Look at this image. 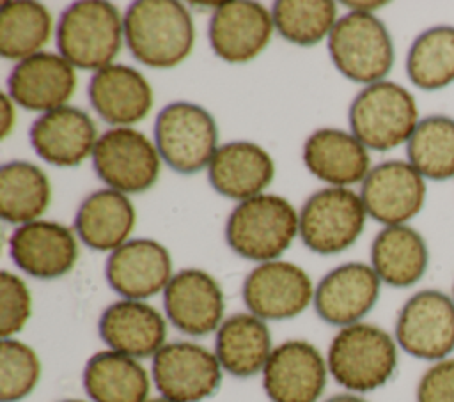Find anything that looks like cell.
I'll list each match as a JSON object with an SVG mask.
<instances>
[{
	"label": "cell",
	"instance_id": "1",
	"mask_svg": "<svg viewBox=\"0 0 454 402\" xmlns=\"http://www.w3.org/2000/svg\"><path fill=\"white\" fill-rule=\"evenodd\" d=\"M124 41L144 66L170 69L192 51L195 27L190 11L176 0H138L124 14Z\"/></svg>",
	"mask_w": 454,
	"mask_h": 402
},
{
	"label": "cell",
	"instance_id": "2",
	"mask_svg": "<svg viewBox=\"0 0 454 402\" xmlns=\"http://www.w3.org/2000/svg\"><path fill=\"white\" fill-rule=\"evenodd\" d=\"M326 365L337 384L353 393L385 386L397 368V342L380 326L356 322L333 336Z\"/></svg>",
	"mask_w": 454,
	"mask_h": 402
},
{
	"label": "cell",
	"instance_id": "3",
	"mask_svg": "<svg viewBox=\"0 0 454 402\" xmlns=\"http://www.w3.org/2000/svg\"><path fill=\"white\" fill-rule=\"evenodd\" d=\"M300 214L289 200L261 193L239 202L225 223L229 248L248 260L270 262L291 246L298 234Z\"/></svg>",
	"mask_w": 454,
	"mask_h": 402
},
{
	"label": "cell",
	"instance_id": "4",
	"mask_svg": "<svg viewBox=\"0 0 454 402\" xmlns=\"http://www.w3.org/2000/svg\"><path fill=\"white\" fill-rule=\"evenodd\" d=\"M124 39V18L103 0H82L64 9L57 23V48L73 67L99 71L117 57Z\"/></svg>",
	"mask_w": 454,
	"mask_h": 402
},
{
	"label": "cell",
	"instance_id": "5",
	"mask_svg": "<svg viewBox=\"0 0 454 402\" xmlns=\"http://www.w3.org/2000/svg\"><path fill=\"white\" fill-rule=\"evenodd\" d=\"M351 133L371 151L387 152L408 143L419 124L417 101L395 81L365 85L349 106Z\"/></svg>",
	"mask_w": 454,
	"mask_h": 402
},
{
	"label": "cell",
	"instance_id": "6",
	"mask_svg": "<svg viewBox=\"0 0 454 402\" xmlns=\"http://www.w3.org/2000/svg\"><path fill=\"white\" fill-rule=\"evenodd\" d=\"M328 51L337 71L355 83L383 81L394 66V43L374 14L348 12L328 35Z\"/></svg>",
	"mask_w": 454,
	"mask_h": 402
},
{
	"label": "cell",
	"instance_id": "7",
	"mask_svg": "<svg viewBox=\"0 0 454 402\" xmlns=\"http://www.w3.org/2000/svg\"><path fill=\"white\" fill-rule=\"evenodd\" d=\"M154 143L161 159L177 174L207 168L220 147L215 117L195 103H170L156 117Z\"/></svg>",
	"mask_w": 454,
	"mask_h": 402
},
{
	"label": "cell",
	"instance_id": "8",
	"mask_svg": "<svg viewBox=\"0 0 454 402\" xmlns=\"http://www.w3.org/2000/svg\"><path fill=\"white\" fill-rule=\"evenodd\" d=\"M365 207L349 188H323L300 209L298 234L303 244L319 255H333L356 243L365 227Z\"/></svg>",
	"mask_w": 454,
	"mask_h": 402
},
{
	"label": "cell",
	"instance_id": "9",
	"mask_svg": "<svg viewBox=\"0 0 454 402\" xmlns=\"http://www.w3.org/2000/svg\"><path fill=\"white\" fill-rule=\"evenodd\" d=\"M92 165L98 177L121 193H144L160 175L161 156L142 131L112 128L94 147Z\"/></svg>",
	"mask_w": 454,
	"mask_h": 402
},
{
	"label": "cell",
	"instance_id": "10",
	"mask_svg": "<svg viewBox=\"0 0 454 402\" xmlns=\"http://www.w3.org/2000/svg\"><path fill=\"white\" fill-rule=\"evenodd\" d=\"M395 342L413 358L440 361L454 351V299L442 290L424 289L401 306Z\"/></svg>",
	"mask_w": 454,
	"mask_h": 402
},
{
	"label": "cell",
	"instance_id": "11",
	"mask_svg": "<svg viewBox=\"0 0 454 402\" xmlns=\"http://www.w3.org/2000/svg\"><path fill=\"white\" fill-rule=\"evenodd\" d=\"M153 381L161 397L174 402H200L222 383L215 352L193 342L165 344L153 356Z\"/></svg>",
	"mask_w": 454,
	"mask_h": 402
},
{
	"label": "cell",
	"instance_id": "12",
	"mask_svg": "<svg viewBox=\"0 0 454 402\" xmlns=\"http://www.w3.org/2000/svg\"><path fill=\"white\" fill-rule=\"evenodd\" d=\"M310 276L296 264L270 260L255 266L243 282V301L262 321H286L300 315L314 301Z\"/></svg>",
	"mask_w": 454,
	"mask_h": 402
},
{
	"label": "cell",
	"instance_id": "13",
	"mask_svg": "<svg viewBox=\"0 0 454 402\" xmlns=\"http://www.w3.org/2000/svg\"><path fill=\"white\" fill-rule=\"evenodd\" d=\"M328 374L326 359L316 345L287 340L273 347L262 368V388L271 402H317Z\"/></svg>",
	"mask_w": 454,
	"mask_h": 402
},
{
	"label": "cell",
	"instance_id": "14",
	"mask_svg": "<svg viewBox=\"0 0 454 402\" xmlns=\"http://www.w3.org/2000/svg\"><path fill=\"white\" fill-rule=\"evenodd\" d=\"M360 198L374 221L385 227L404 225L420 213L426 182L408 161L390 159L369 170L362 181Z\"/></svg>",
	"mask_w": 454,
	"mask_h": 402
},
{
	"label": "cell",
	"instance_id": "15",
	"mask_svg": "<svg viewBox=\"0 0 454 402\" xmlns=\"http://www.w3.org/2000/svg\"><path fill=\"white\" fill-rule=\"evenodd\" d=\"M273 30L271 11L259 2L236 0L215 7L207 35L216 57L229 64H245L268 46Z\"/></svg>",
	"mask_w": 454,
	"mask_h": 402
},
{
	"label": "cell",
	"instance_id": "16",
	"mask_svg": "<svg viewBox=\"0 0 454 402\" xmlns=\"http://www.w3.org/2000/svg\"><path fill=\"white\" fill-rule=\"evenodd\" d=\"M165 315L174 328L190 336H204L223 322V292L202 269H181L163 290Z\"/></svg>",
	"mask_w": 454,
	"mask_h": 402
},
{
	"label": "cell",
	"instance_id": "17",
	"mask_svg": "<svg viewBox=\"0 0 454 402\" xmlns=\"http://www.w3.org/2000/svg\"><path fill=\"white\" fill-rule=\"evenodd\" d=\"M105 274L108 285L122 299L144 301L167 289L174 276L172 257L154 239H129L110 253Z\"/></svg>",
	"mask_w": 454,
	"mask_h": 402
},
{
	"label": "cell",
	"instance_id": "18",
	"mask_svg": "<svg viewBox=\"0 0 454 402\" xmlns=\"http://www.w3.org/2000/svg\"><path fill=\"white\" fill-rule=\"evenodd\" d=\"M9 251L12 262L28 276L55 280L73 269L78 259V243L69 227L35 220L12 232Z\"/></svg>",
	"mask_w": 454,
	"mask_h": 402
},
{
	"label": "cell",
	"instance_id": "19",
	"mask_svg": "<svg viewBox=\"0 0 454 402\" xmlns=\"http://www.w3.org/2000/svg\"><path fill=\"white\" fill-rule=\"evenodd\" d=\"M381 280L369 264L346 262L326 273L314 290L316 313L328 324L360 322L380 298Z\"/></svg>",
	"mask_w": 454,
	"mask_h": 402
},
{
	"label": "cell",
	"instance_id": "20",
	"mask_svg": "<svg viewBox=\"0 0 454 402\" xmlns=\"http://www.w3.org/2000/svg\"><path fill=\"white\" fill-rule=\"evenodd\" d=\"M7 89L21 108L46 113L66 106L71 99L76 90V73L62 55L41 51L12 67Z\"/></svg>",
	"mask_w": 454,
	"mask_h": 402
},
{
	"label": "cell",
	"instance_id": "21",
	"mask_svg": "<svg viewBox=\"0 0 454 402\" xmlns=\"http://www.w3.org/2000/svg\"><path fill=\"white\" fill-rule=\"evenodd\" d=\"M28 136L43 161L62 168L78 166L92 156L99 138L90 115L69 104L39 115Z\"/></svg>",
	"mask_w": 454,
	"mask_h": 402
},
{
	"label": "cell",
	"instance_id": "22",
	"mask_svg": "<svg viewBox=\"0 0 454 402\" xmlns=\"http://www.w3.org/2000/svg\"><path fill=\"white\" fill-rule=\"evenodd\" d=\"M89 101L105 122L115 128H129L151 112L153 89L135 67L110 64L92 74Z\"/></svg>",
	"mask_w": 454,
	"mask_h": 402
},
{
	"label": "cell",
	"instance_id": "23",
	"mask_svg": "<svg viewBox=\"0 0 454 402\" xmlns=\"http://www.w3.org/2000/svg\"><path fill=\"white\" fill-rule=\"evenodd\" d=\"M99 336L108 349L135 359L154 356L167 336L163 315L145 301L121 299L99 317Z\"/></svg>",
	"mask_w": 454,
	"mask_h": 402
},
{
	"label": "cell",
	"instance_id": "24",
	"mask_svg": "<svg viewBox=\"0 0 454 402\" xmlns=\"http://www.w3.org/2000/svg\"><path fill=\"white\" fill-rule=\"evenodd\" d=\"M273 175L271 156L261 145L247 140L220 145L207 165L213 189L239 202L261 195L273 181Z\"/></svg>",
	"mask_w": 454,
	"mask_h": 402
},
{
	"label": "cell",
	"instance_id": "25",
	"mask_svg": "<svg viewBox=\"0 0 454 402\" xmlns=\"http://www.w3.org/2000/svg\"><path fill=\"white\" fill-rule=\"evenodd\" d=\"M303 163L314 177L335 188L362 182L371 170L367 147L353 133L335 128H321L305 140Z\"/></svg>",
	"mask_w": 454,
	"mask_h": 402
},
{
	"label": "cell",
	"instance_id": "26",
	"mask_svg": "<svg viewBox=\"0 0 454 402\" xmlns=\"http://www.w3.org/2000/svg\"><path fill=\"white\" fill-rule=\"evenodd\" d=\"M135 220V207L128 195L103 188L92 191L80 204L74 216V232L90 250L112 253L129 241Z\"/></svg>",
	"mask_w": 454,
	"mask_h": 402
},
{
	"label": "cell",
	"instance_id": "27",
	"mask_svg": "<svg viewBox=\"0 0 454 402\" xmlns=\"http://www.w3.org/2000/svg\"><path fill=\"white\" fill-rule=\"evenodd\" d=\"M273 351L266 321L254 313H234L216 329L215 354L222 368L234 377L262 372Z\"/></svg>",
	"mask_w": 454,
	"mask_h": 402
},
{
	"label": "cell",
	"instance_id": "28",
	"mask_svg": "<svg viewBox=\"0 0 454 402\" xmlns=\"http://www.w3.org/2000/svg\"><path fill=\"white\" fill-rule=\"evenodd\" d=\"M427 262L429 251L424 237L408 225L385 227L371 244V267L390 287L415 285L424 276Z\"/></svg>",
	"mask_w": 454,
	"mask_h": 402
},
{
	"label": "cell",
	"instance_id": "29",
	"mask_svg": "<svg viewBox=\"0 0 454 402\" xmlns=\"http://www.w3.org/2000/svg\"><path fill=\"white\" fill-rule=\"evenodd\" d=\"M83 388L90 402H147L151 381L138 359L108 349L89 358Z\"/></svg>",
	"mask_w": 454,
	"mask_h": 402
},
{
	"label": "cell",
	"instance_id": "30",
	"mask_svg": "<svg viewBox=\"0 0 454 402\" xmlns=\"http://www.w3.org/2000/svg\"><path fill=\"white\" fill-rule=\"evenodd\" d=\"M51 198L48 175L34 163L9 161L0 168V216L25 225L39 220Z\"/></svg>",
	"mask_w": 454,
	"mask_h": 402
},
{
	"label": "cell",
	"instance_id": "31",
	"mask_svg": "<svg viewBox=\"0 0 454 402\" xmlns=\"http://www.w3.org/2000/svg\"><path fill=\"white\" fill-rule=\"evenodd\" d=\"M50 11L32 0H9L0 5V53L9 60H23L41 53L51 35Z\"/></svg>",
	"mask_w": 454,
	"mask_h": 402
},
{
	"label": "cell",
	"instance_id": "32",
	"mask_svg": "<svg viewBox=\"0 0 454 402\" xmlns=\"http://www.w3.org/2000/svg\"><path fill=\"white\" fill-rule=\"evenodd\" d=\"M406 74L422 90H440L454 81L452 25H436L415 37L406 55Z\"/></svg>",
	"mask_w": 454,
	"mask_h": 402
},
{
	"label": "cell",
	"instance_id": "33",
	"mask_svg": "<svg viewBox=\"0 0 454 402\" xmlns=\"http://www.w3.org/2000/svg\"><path fill=\"white\" fill-rule=\"evenodd\" d=\"M408 163L431 181L454 177V119L429 115L419 120L406 143Z\"/></svg>",
	"mask_w": 454,
	"mask_h": 402
},
{
	"label": "cell",
	"instance_id": "34",
	"mask_svg": "<svg viewBox=\"0 0 454 402\" xmlns=\"http://www.w3.org/2000/svg\"><path fill=\"white\" fill-rule=\"evenodd\" d=\"M275 30L289 43L312 46L330 35L337 5L330 0H278L271 7Z\"/></svg>",
	"mask_w": 454,
	"mask_h": 402
},
{
	"label": "cell",
	"instance_id": "35",
	"mask_svg": "<svg viewBox=\"0 0 454 402\" xmlns=\"http://www.w3.org/2000/svg\"><path fill=\"white\" fill-rule=\"evenodd\" d=\"M41 377L35 351L21 340L0 342V402H20L34 391Z\"/></svg>",
	"mask_w": 454,
	"mask_h": 402
},
{
	"label": "cell",
	"instance_id": "36",
	"mask_svg": "<svg viewBox=\"0 0 454 402\" xmlns=\"http://www.w3.org/2000/svg\"><path fill=\"white\" fill-rule=\"evenodd\" d=\"M32 313V294L14 273H0V335L11 338L20 333Z\"/></svg>",
	"mask_w": 454,
	"mask_h": 402
},
{
	"label": "cell",
	"instance_id": "37",
	"mask_svg": "<svg viewBox=\"0 0 454 402\" xmlns=\"http://www.w3.org/2000/svg\"><path fill=\"white\" fill-rule=\"evenodd\" d=\"M417 402H454V358L434 361L422 374Z\"/></svg>",
	"mask_w": 454,
	"mask_h": 402
},
{
	"label": "cell",
	"instance_id": "38",
	"mask_svg": "<svg viewBox=\"0 0 454 402\" xmlns=\"http://www.w3.org/2000/svg\"><path fill=\"white\" fill-rule=\"evenodd\" d=\"M14 101L9 94H2V104H0V136L7 138L16 124V112H14Z\"/></svg>",
	"mask_w": 454,
	"mask_h": 402
},
{
	"label": "cell",
	"instance_id": "39",
	"mask_svg": "<svg viewBox=\"0 0 454 402\" xmlns=\"http://www.w3.org/2000/svg\"><path fill=\"white\" fill-rule=\"evenodd\" d=\"M346 7L351 9V12H365L372 14L376 9H381L387 5V2H342Z\"/></svg>",
	"mask_w": 454,
	"mask_h": 402
},
{
	"label": "cell",
	"instance_id": "40",
	"mask_svg": "<svg viewBox=\"0 0 454 402\" xmlns=\"http://www.w3.org/2000/svg\"><path fill=\"white\" fill-rule=\"evenodd\" d=\"M325 402H367V400L356 393H339V395L330 397Z\"/></svg>",
	"mask_w": 454,
	"mask_h": 402
},
{
	"label": "cell",
	"instance_id": "41",
	"mask_svg": "<svg viewBox=\"0 0 454 402\" xmlns=\"http://www.w3.org/2000/svg\"><path fill=\"white\" fill-rule=\"evenodd\" d=\"M147 402H174L170 398H165V397H156V398H149Z\"/></svg>",
	"mask_w": 454,
	"mask_h": 402
},
{
	"label": "cell",
	"instance_id": "42",
	"mask_svg": "<svg viewBox=\"0 0 454 402\" xmlns=\"http://www.w3.org/2000/svg\"><path fill=\"white\" fill-rule=\"evenodd\" d=\"M60 402H87V400H80V398H67V400H60Z\"/></svg>",
	"mask_w": 454,
	"mask_h": 402
},
{
	"label": "cell",
	"instance_id": "43",
	"mask_svg": "<svg viewBox=\"0 0 454 402\" xmlns=\"http://www.w3.org/2000/svg\"><path fill=\"white\" fill-rule=\"evenodd\" d=\"M452 299H454V283H452Z\"/></svg>",
	"mask_w": 454,
	"mask_h": 402
}]
</instances>
